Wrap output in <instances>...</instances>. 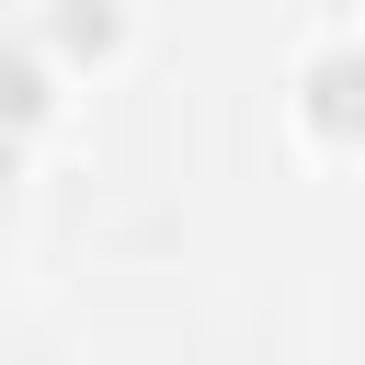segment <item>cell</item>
<instances>
[{"instance_id": "obj_1", "label": "cell", "mask_w": 365, "mask_h": 365, "mask_svg": "<svg viewBox=\"0 0 365 365\" xmlns=\"http://www.w3.org/2000/svg\"><path fill=\"white\" fill-rule=\"evenodd\" d=\"M46 125V57L34 46H0V137Z\"/></svg>"}, {"instance_id": "obj_2", "label": "cell", "mask_w": 365, "mask_h": 365, "mask_svg": "<svg viewBox=\"0 0 365 365\" xmlns=\"http://www.w3.org/2000/svg\"><path fill=\"white\" fill-rule=\"evenodd\" d=\"M114 34H125V23H114V0H68V11H57V46H68V57H103Z\"/></svg>"}, {"instance_id": "obj_3", "label": "cell", "mask_w": 365, "mask_h": 365, "mask_svg": "<svg viewBox=\"0 0 365 365\" xmlns=\"http://www.w3.org/2000/svg\"><path fill=\"white\" fill-rule=\"evenodd\" d=\"M342 91H354V68H342V57H319V68H308V114H319L331 137H342Z\"/></svg>"}, {"instance_id": "obj_4", "label": "cell", "mask_w": 365, "mask_h": 365, "mask_svg": "<svg viewBox=\"0 0 365 365\" xmlns=\"http://www.w3.org/2000/svg\"><path fill=\"white\" fill-rule=\"evenodd\" d=\"M0 194H11V137H0Z\"/></svg>"}]
</instances>
